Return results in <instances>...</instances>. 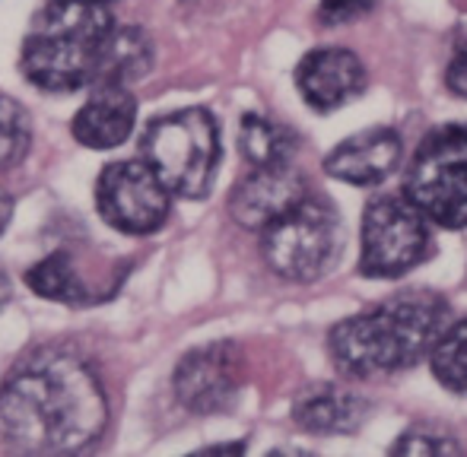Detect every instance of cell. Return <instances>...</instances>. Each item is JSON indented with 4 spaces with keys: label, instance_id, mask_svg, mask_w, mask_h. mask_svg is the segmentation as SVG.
Here are the masks:
<instances>
[{
    "label": "cell",
    "instance_id": "44dd1931",
    "mask_svg": "<svg viewBox=\"0 0 467 457\" xmlns=\"http://www.w3.org/2000/svg\"><path fill=\"white\" fill-rule=\"evenodd\" d=\"M379 0H321L318 6V19L321 25H347L363 19L366 13L375 10Z\"/></svg>",
    "mask_w": 467,
    "mask_h": 457
},
{
    "label": "cell",
    "instance_id": "cb8c5ba5",
    "mask_svg": "<svg viewBox=\"0 0 467 457\" xmlns=\"http://www.w3.org/2000/svg\"><path fill=\"white\" fill-rule=\"evenodd\" d=\"M13 296V283H10V273H6V267L0 264V311L6 309V302H10Z\"/></svg>",
    "mask_w": 467,
    "mask_h": 457
},
{
    "label": "cell",
    "instance_id": "30bf717a",
    "mask_svg": "<svg viewBox=\"0 0 467 457\" xmlns=\"http://www.w3.org/2000/svg\"><path fill=\"white\" fill-rule=\"evenodd\" d=\"M308 194L312 191H308L302 172H296L289 162H283V166H254V172L245 175L229 194V217L242 228L265 232L271 223H277L283 213L302 204Z\"/></svg>",
    "mask_w": 467,
    "mask_h": 457
},
{
    "label": "cell",
    "instance_id": "2e32d148",
    "mask_svg": "<svg viewBox=\"0 0 467 457\" xmlns=\"http://www.w3.org/2000/svg\"><path fill=\"white\" fill-rule=\"evenodd\" d=\"M150 70H153V38L140 25H118L99 61L96 86H130Z\"/></svg>",
    "mask_w": 467,
    "mask_h": 457
},
{
    "label": "cell",
    "instance_id": "6da1fadb",
    "mask_svg": "<svg viewBox=\"0 0 467 457\" xmlns=\"http://www.w3.org/2000/svg\"><path fill=\"white\" fill-rule=\"evenodd\" d=\"M109 426V397L87 359L45 346L13 365L0 384V435L26 454L89 448Z\"/></svg>",
    "mask_w": 467,
    "mask_h": 457
},
{
    "label": "cell",
    "instance_id": "d4e9b609",
    "mask_svg": "<svg viewBox=\"0 0 467 457\" xmlns=\"http://www.w3.org/2000/svg\"><path fill=\"white\" fill-rule=\"evenodd\" d=\"M89 4H102V6H109V4H115V0H89Z\"/></svg>",
    "mask_w": 467,
    "mask_h": 457
},
{
    "label": "cell",
    "instance_id": "603a6c76",
    "mask_svg": "<svg viewBox=\"0 0 467 457\" xmlns=\"http://www.w3.org/2000/svg\"><path fill=\"white\" fill-rule=\"evenodd\" d=\"M10 219H13V198L0 191V235H4V228L10 226Z\"/></svg>",
    "mask_w": 467,
    "mask_h": 457
},
{
    "label": "cell",
    "instance_id": "8992f818",
    "mask_svg": "<svg viewBox=\"0 0 467 457\" xmlns=\"http://www.w3.org/2000/svg\"><path fill=\"white\" fill-rule=\"evenodd\" d=\"M340 217L327 198L308 194L261 232L267 267L289 283H315L340 260Z\"/></svg>",
    "mask_w": 467,
    "mask_h": 457
},
{
    "label": "cell",
    "instance_id": "7c38bea8",
    "mask_svg": "<svg viewBox=\"0 0 467 457\" xmlns=\"http://www.w3.org/2000/svg\"><path fill=\"white\" fill-rule=\"evenodd\" d=\"M404 159V143L391 127H369L347 137L327 153L325 172L353 188L381 185Z\"/></svg>",
    "mask_w": 467,
    "mask_h": 457
},
{
    "label": "cell",
    "instance_id": "9a60e30c",
    "mask_svg": "<svg viewBox=\"0 0 467 457\" xmlns=\"http://www.w3.org/2000/svg\"><path fill=\"white\" fill-rule=\"evenodd\" d=\"M293 420L315 435H353L369 420V403L340 384H315L296 397Z\"/></svg>",
    "mask_w": 467,
    "mask_h": 457
},
{
    "label": "cell",
    "instance_id": "ac0fdd59",
    "mask_svg": "<svg viewBox=\"0 0 467 457\" xmlns=\"http://www.w3.org/2000/svg\"><path fill=\"white\" fill-rule=\"evenodd\" d=\"M432 375L451 394H467V318L442 330L430 352Z\"/></svg>",
    "mask_w": 467,
    "mask_h": 457
},
{
    "label": "cell",
    "instance_id": "277c9868",
    "mask_svg": "<svg viewBox=\"0 0 467 457\" xmlns=\"http://www.w3.org/2000/svg\"><path fill=\"white\" fill-rule=\"evenodd\" d=\"M140 153L179 198L203 200L220 168V124L207 108H179L147 124Z\"/></svg>",
    "mask_w": 467,
    "mask_h": 457
},
{
    "label": "cell",
    "instance_id": "7a4b0ae2",
    "mask_svg": "<svg viewBox=\"0 0 467 457\" xmlns=\"http://www.w3.org/2000/svg\"><path fill=\"white\" fill-rule=\"evenodd\" d=\"M449 328V302L432 289H400L369 311L334 324L327 352L350 378H381L430 356Z\"/></svg>",
    "mask_w": 467,
    "mask_h": 457
},
{
    "label": "cell",
    "instance_id": "5bb4252c",
    "mask_svg": "<svg viewBox=\"0 0 467 457\" xmlns=\"http://www.w3.org/2000/svg\"><path fill=\"white\" fill-rule=\"evenodd\" d=\"M26 286H29L36 296L48 299V302L74 305V309H89V305L111 299L115 292L102 289L99 279L87 277L80 264V254L74 248H57L48 258H42L38 264H32L26 270Z\"/></svg>",
    "mask_w": 467,
    "mask_h": 457
},
{
    "label": "cell",
    "instance_id": "5b68a950",
    "mask_svg": "<svg viewBox=\"0 0 467 457\" xmlns=\"http://www.w3.org/2000/svg\"><path fill=\"white\" fill-rule=\"evenodd\" d=\"M404 194L439 228H467V124L430 130L404 172Z\"/></svg>",
    "mask_w": 467,
    "mask_h": 457
},
{
    "label": "cell",
    "instance_id": "ffe728a7",
    "mask_svg": "<svg viewBox=\"0 0 467 457\" xmlns=\"http://www.w3.org/2000/svg\"><path fill=\"white\" fill-rule=\"evenodd\" d=\"M462 445L449 435L426 432V429H407L398 442L391 445V454H458Z\"/></svg>",
    "mask_w": 467,
    "mask_h": 457
},
{
    "label": "cell",
    "instance_id": "d6986e66",
    "mask_svg": "<svg viewBox=\"0 0 467 457\" xmlns=\"http://www.w3.org/2000/svg\"><path fill=\"white\" fill-rule=\"evenodd\" d=\"M32 147V117L10 96H0V172H10Z\"/></svg>",
    "mask_w": 467,
    "mask_h": 457
},
{
    "label": "cell",
    "instance_id": "e0dca14e",
    "mask_svg": "<svg viewBox=\"0 0 467 457\" xmlns=\"http://www.w3.org/2000/svg\"><path fill=\"white\" fill-rule=\"evenodd\" d=\"M299 137L289 127L261 115H245L239 127V149L252 166H283L293 159Z\"/></svg>",
    "mask_w": 467,
    "mask_h": 457
},
{
    "label": "cell",
    "instance_id": "7402d4cb",
    "mask_svg": "<svg viewBox=\"0 0 467 457\" xmlns=\"http://www.w3.org/2000/svg\"><path fill=\"white\" fill-rule=\"evenodd\" d=\"M445 83H449L451 93L467 99V42L455 51V57H451L449 70H445Z\"/></svg>",
    "mask_w": 467,
    "mask_h": 457
},
{
    "label": "cell",
    "instance_id": "4fadbf2b",
    "mask_svg": "<svg viewBox=\"0 0 467 457\" xmlns=\"http://www.w3.org/2000/svg\"><path fill=\"white\" fill-rule=\"evenodd\" d=\"M137 124V99L130 86H96L70 121V134L87 149H115Z\"/></svg>",
    "mask_w": 467,
    "mask_h": 457
},
{
    "label": "cell",
    "instance_id": "ba28073f",
    "mask_svg": "<svg viewBox=\"0 0 467 457\" xmlns=\"http://www.w3.org/2000/svg\"><path fill=\"white\" fill-rule=\"evenodd\" d=\"M96 210L124 235H153L172 213V191L147 159L109 162L96 178Z\"/></svg>",
    "mask_w": 467,
    "mask_h": 457
},
{
    "label": "cell",
    "instance_id": "3957f363",
    "mask_svg": "<svg viewBox=\"0 0 467 457\" xmlns=\"http://www.w3.org/2000/svg\"><path fill=\"white\" fill-rule=\"evenodd\" d=\"M118 29L109 6L89 0H48L26 32L19 70L42 93L96 86L99 61Z\"/></svg>",
    "mask_w": 467,
    "mask_h": 457
},
{
    "label": "cell",
    "instance_id": "8fae6325",
    "mask_svg": "<svg viewBox=\"0 0 467 457\" xmlns=\"http://www.w3.org/2000/svg\"><path fill=\"white\" fill-rule=\"evenodd\" d=\"M296 86L315 112H334L366 89V67L347 48H315L296 67Z\"/></svg>",
    "mask_w": 467,
    "mask_h": 457
},
{
    "label": "cell",
    "instance_id": "52a82bcc",
    "mask_svg": "<svg viewBox=\"0 0 467 457\" xmlns=\"http://www.w3.org/2000/svg\"><path fill=\"white\" fill-rule=\"evenodd\" d=\"M430 254V219L407 194H379L363 213L359 273L369 279H394L410 273Z\"/></svg>",
    "mask_w": 467,
    "mask_h": 457
},
{
    "label": "cell",
    "instance_id": "9c48e42d",
    "mask_svg": "<svg viewBox=\"0 0 467 457\" xmlns=\"http://www.w3.org/2000/svg\"><path fill=\"white\" fill-rule=\"evenodd\" d=\"M172 388L188 413H226L242 388V352L235 343L220 340L191 350L175 365Z\"/></svg>",
    "mask_w": 467,
    "mask_h": 457
}]
</instances>
